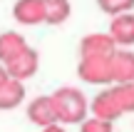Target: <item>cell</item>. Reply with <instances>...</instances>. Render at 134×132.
<instances>
[{
	"label": "cell",
	"instance_id": "obj_4",
	"mask_svg": "<svg viewBox=\"0 0 134 132\" xmlns=\"http://www.w3.org/2000/svg\"><path fill=\"white\" fill-rule=\"evenodd\" d=\"M27 120L32 125H37L40 130L47 127V125L60 122L57 120V110H55V102H52V95H40V97H35L32 102L27 105Z\"/></svg>",
	"mask_w": 134,
	"mask_h": 132
},
{
	"label": "cell",
	"instance_id": "obj_9",
	"mask_svg": "<svg viewBox=\"0 0 134 132\" xmlns=\"http://www.w3.org/2000/svg\"><path fill=\"white\" fill-rule=\"evenodd\" d=\"M114 82H134V52L129 47H117L112 55Z\"/></svg>",
	"mask_w": 134,
	"mask_h": 132
},
{
	"label": "cell",
	"instance_id": "obj_7",
	"mask_svg": "<svg viewBox=\"0 0 134 132\" xmlns=\"http://www.w3.org/2000/svg\"><path fill=\"white\" fill-rule=\"evenodd\" d=\"M13 18L18 20L20 25H40L45 23V5L42 0H18L13 5Z\"/></svg>",
	"mask_w": 134,
	"mask_h": 132
},
{
	"label": "cell",
	"instance_id": "obj_17",
	"mask_svg": "<svg viewBox=\"0 0 134 132\" xmlns=\"http://www.w3.org/2000/svg\"><path fill=\"white\" fill-rule=\"evenodd\" d=\"M8 77H10V75H8V67H5V65L0 62V85H3V82H5Z\"/></svg>",
	"mask_w": 134,
	"mask_h": 132
},
{
	"label": "cell",
	"instance_id": "obj_3",
	"mask_svg": "<svg viewBox=\"0 0 134 132\" xmlns=\"http://www.w3.org/2000/svg\"><path fill=\"white\" fill-rule=\"evenodd\" d=\"M117 43L109 33H90L80 40V57H112Z\"/></svg>",
	"mask_w": 134,
	"mask_h": 132
},
{
	"label": "cell",
	"instance_id": "obj_1",
	"mask_svg": "<svg viewBox=\"0 0 134 132\" xmlns=\"http://www.w3.org/2000/svg\"><path fill=\"white\" fill-rule=\"evenodd\" d=\"M52 102L55 110H57V120L62 125H80L82 120L87 117V97L82 95L80 87H57L52 92Z\"/></svg>",
	"mask_w": 134,
	"mask_h": 132
},
{
	"label": "cell",
	"instance_id": "obj_11",
	"mask_svg": "<svg viewBox=\"0 0 134 132\" xmlns=\"http://www.w3.org/2000/svg\"><path fill=\"white\" fill-rule=\"evenodd\" d=\"M25 102V82L8 77L0 85V110H15Z\"/></svg>",
	"mask_w": 134,
	"mask_h": 132
},
{
	"label": "cell",
	"instance_id": "obj_14",
	"mask_svg": "<svg viewBox=\"0 0 134 132\" xmlns=\"http://www.w3.org/2000/svg\"><path fill=\"white\" fill-rule=\"evenodd\" d=\"M97 5L107 15H122L134 10V0H97Z\"/></svg>",
	"mask_w": 134,
	"mask_h": 132
},
{
	"label": "cell",
	"instance_id": "obj_13",
	"mask_svg": "<svg viewBox=\"0 0 134 132\" xmlns=\"http://www.w3.org/2000/svg\"><path fill=\"white\" fill-rule=\"evenodd\" d=\"M112 92H114L117 102L122 107V115L134 112V82H114Z\"/></svg>",
	"mask_w": 134,
	"mask_h": 132
},
{
	"label": "cell",
	"instance_id": "obj_12",
	"mask_svg": "<svg viewBox=\"0 0 134 132\" xmlns=\"http://www.w3.org/2000/svg\"><path fill=\"white\" fill-rule=\"evenodd\" d=\"M42 5H45V23L47 25H62L72 15L70 0H42Z\"/></svg>",
	"mask_w": 134,
	"mask_h": 132
},
{
	"label": "cell",
	"instance_id": "obj_2",
	"mask_svg": "<svg viewBox=\"0 0 134 132\" xmlns=\"http://www.w3.org/2000/svg\"><path fill=\"white\" fill-rule=\"evenodd\" d=\"M77 75L87 85H112V57H80L77 62Z\"/></svg>",
	"mask_w": 134,
	"mask_h": 132
},
{
	"label": "cell",
	"instance_id": "obj_15",
	"mask_svg": "<svg viewBox=\"0 0 134 132\" xmlns=\"http://www.w3.org/2000/svg\"><path fill=\"white\" fill-rule=\"evenodd\" d=\"M80 132H114V125L109 120H102V117H85L80 122Z\"/></svg>",
	"mask_w": 134,
	"mask_h": 132
},
{
	"label": "cell",
	"instance_id": "obj_5",
	"mask_svg": "<svg viewBox=\"0 0 134 132\" xmlns=\"http://www.w3.org/2000/svg\"><path fill=\"white\" fill-rule=\"evenodd\" d=\"M5 67H8V75H10V77L23 80V82H25V80H30V77H35V75H37L40 55H37V50L27 47L23 55H18V57H15L13 62H8Z\"/></svg>",
	"mask_w": 134,
	"mask_h": 132
},
{
	"label": "cell",
	"instance_id": "obj_16",
	"mask_svg": "<svg viewBox=\"0 0 134 132\" xmlns=\"http://www.w3.org/2000/svg\"><path fill=\"white\" fill-rule=\"evenodd\" d=\"M42 132H67L62 122H55V125H47V127H42Z\"/></svg>",
	"mask_w": 134,
	"mask_h": 132
},
{
	"label": "cell",
	"instance_id": "obj_8",
	"mask_svg": "<svg viewBox=\"0 0 134 132\" xmlns=\"http://www.w3.org/2000/svg\"><path fill=\"white\" fill-rule=\"evenodd\" d=\"M109 35L117 43V47H132L134 45V15L132 13L114 15L109 25Z\"/></svg>",
	"mask_w": 134,
	"mask_h": 132
},
{
	"label": "cell",
	"instance_id": "obj_6",
	"mask_svg": "<svg viewBox=\"0 0 134 132\" xmlns=\"http://www.w3.org/2000/svg\"><path fill=\"white\" fill-rule=\"evenodd\" d=\"M90 112L94 115V117L109 120V122H114V120L122 117V107H119V102H117L112 87H107V90H102V92L94 95V100L90 102Z\"/></svg>",
	"mask_w": 134,
	"mask_h": 132
},
{
	"label": "cell",
	"instance_id": "obj_10",
	"mask_svg": "<svg viewBox=\"0 0 134 132\" xmlns=\"http://www.w3.org/2000/svg\"><path fill=\"white\" fill-rule=\"evenodd\" d=\"M27 47H30L27 40H25L20 33H13V30L0 33V62L3 65L13 62V60L18 57V55H23Z\"/></svg>",
	"mask_w": 134,
	"mask_h": 132
}]
</instances>
